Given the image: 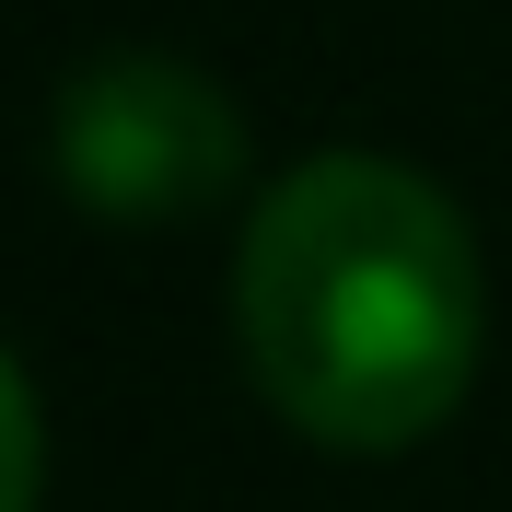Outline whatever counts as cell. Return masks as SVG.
Returning <instances> with one entry per match:
<instances>
[{"instance_id":"3","label":"cell","mask_w":512,"mask_h":512,"mask_svg":"<svg viewBox=\"0 0 512 512\" xmlns=\"http://www.w3.org/2000/svg\"><path fill=\"white\" fill-rule=\"evenodd\" d=\"M35 489H47V419H35L24 361L0 350V512H35Z\"/></svg>"},{"instance_id":"1","label":"cell","mask_w":512,"mask_h":512,"mask_svg":"<svg viewBox=\"0 0 512 512\" xmlns=\"http://www.w3.org/2000/svg\"><path fill=\"white\" fill-rule=\"evenodd\" d=\"M233 338L256 396L326 454L431 443L489 350L478 233L419 163L315 152L245 210Z\"/></svg>"},{"instance_id":"2","label":"cell","mask_w":512,"mask_h":512,"mask_svg":"<svg viewBox=\"0 0 512 512\" xmlns=\"http://www.w3.org/2000/svg\"><path fill=\"white\" fill-rule=\"evenodd\" d=\"M47 163L94 222H198L245 175V105L175 47H105L47 105Z\"/></svg>"}]
</instances>
